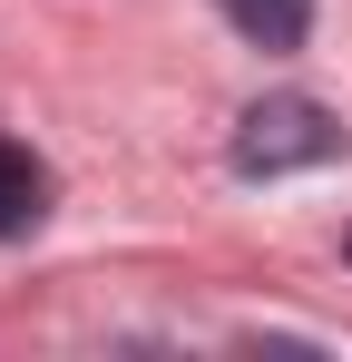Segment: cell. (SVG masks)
Masks as SVG:
<instances>
[{
  "mask_svg": "<svg viewBox=\"0 0 352 362\" xmlns=\"http://www.w3.org/2000/svg\"><path fill=\"white\" fill-rule=\"evenodd\" d=\"M216 10L254 49H303V30H313V0H216Z\"/></svg>",
  "mask_w": 352,
  "mask_h": 362,
  "instance_id": "cell-3",
  "label": "cell"
},
{
  "mask_svg": "<svg viewBox=\"0 0 352 362\" xmlns=\"http://www.w3.org/2000/svg\"><path fill=\"white\" fill-rule=\"evenodd\" d=\"M40 216H49V167L20 137H0V235H30Z\"/></svg>",
  "mask_w": 352,
  "mask_h": 362,
  "instance_id": "cell-2",
  "label": "cell"
},
{
  "mask_svg": "<svg viewBox=\"0 0 352 362\" xmlns=\"http://www.w3.org/2000/svg\"><path fill=\"white\" fill-rule=\"evenodd\" d=\"M343 157V118L323 98H254L245 127H235V177H293V167H323Z\"/></svg>",
  "mask_w": 352,
  "mask_h": 362,
  "instance_id": "cell-1",
  "label": "cell"
},
{
  "mask_svg": "<svg viewBox=\"0 0 352 362\" xmlns=\"http://www.w3.org/2000/svg\"><path fill=\"white\" fill-rule=\"evenodd\" d=\"M343 255H352V235H343Z\"/></svg>",
  "mask_w": 352,
  "mask_h": 362,
  "instance_id": "cell-4",
  "label": "cell"
}]
</instances>
